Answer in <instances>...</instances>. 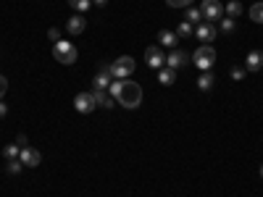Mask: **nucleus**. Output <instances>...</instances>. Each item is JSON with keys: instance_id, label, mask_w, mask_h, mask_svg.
<instances>
[{"instance_id": "nucleus-22", "label": "nucleus", "mask_w": 263, "mask_h": 197, "mask_svg": "<svg viewBox=\"0 0 263 197\" xmlns=\"http://www.w3.org/2000/svg\"><path fill=\"white\" fill-rule=\"evenodd\" d=\"M19 153H21V147L14 142V145H8V147L3 150V158H6V160H16V158H19Z\"/></svg>"}, {"instance_id": "nucleus-29", "label": "nucleus", "mask_w": 263, "mask_h": 197, "mask_svg": "<svg viewBox=\"0 0 263 197\" xmlns=\"http://www.w3.org/2000/svg\"><path fill=\"white\" fill-rule=\"evenodd\" d=\"M6 89H8V79H6V76H0V100L6 97Z\"/></svg>"}, {"instance_id": "nucleus-27", "label": "nucleus", "mask_w": 263, "mask_h": 197, "mask_svg": "<svg viewBox=\"0 0 263 197\" xmlns=\"http://www.w3.org/2000/svg\"><path fill=\"white\" fill-rule=\"evenodd\" d=\"M245 71H247V68H232V79L242 82V79H245Z\"/></svg>"}, {"instance_id": "nucleus-3", "label": "nucleus", "mask_w": 263, "mask_h": 197, "mask_svg": "<svg viewBox=\"0 0 263 197\" xmlns=\"http://www.w3.org/2000/svg\"><path fill=\"white\" fill-rule=\"evenodd\" d=\"M134 68H137L134 58L121 55V58H116V61H113V63L108 66V71H111V76H113V79H127V76H132V74H134Z\"/></svg>"}, {"instance_id": "nucleus-19", "label": "nucleus", "mask_w": 263, "mask_h": 197, "mask_svg": "<svg viewBox=\"0 0 263 197\" xmlns=\"http://www.w3.org/2000/svg\"><path fill=\"white\" fill-rule=\"evenodd\" d=\"M192 34H195V27H192L190 21H182L177 27V37H192Z\"/></svg>"}, {"instance_id": "nucleus-16", "label": "nucleus", "mask_w": 263, "mask_h": 197, "mask_svg": "<svg viewBox=\"0 0 263 197\" xmlns=\"http://www.w3.org/2000/svg\"><path fill=\"white\" fill-rule=\"evenodd\" d=\"M177 32H168V29H163V32H158V42L161 45H166V48H174L177 45Z\"/></svg>"}, {"instance_id": "nucleus-4", "label": "nucleus", "mask_w": 263, "mask_h": 197, "mask_svg": "<svg viewBox=\"0 0 263 197\" xmlns=\"http://www.w3.org/2000/svg\"><path fill=\"white\" fill-rule=\"evenodd\" d=\"M200 14H203L205 21L216 24V21H221L226 16V11L221 6V0H203V3H200Z\"/></svg>"}, {"instance_id": "nucleus-15", "label": "nucleus", "mask_w": 263, "mask_h": 197, "mask_svg": "<svg viewBox=\"0 0 263 197\" xmlns=\"http://www.w3.org/2000/svg\"><path fill=\"white\" fill-rule=\"evenodd\" d=\"M93 87H95V89H108V87H111V71H108V66L93 79Z\"/></svg>"}, {"instance_id": "nucleus-5", "label": "nucleus", "mask_w": 263, "mask_h": 197, "mask_svg": "<svg viewBox=\"0 0 263 197\" xmlns=\"http://www.w3.org/2000/svg\"><path fill=\"white\" fill-rule=\"evenodd\" d=\"M192 61H195V66L200 68V71H208V68L216 63V50L211 48V45H203V48H198V50H195Z\"/></svg>"}, {"instance_id": "nucleus-31", "label": "nucleus", "mask_w": 263, "mask_h": 197, "mask_svg": "<svg viewBox=\"0 0 263 197\" xmlns=\"http://www.w3.org/2000/svg\"><path fill=\"white\" fill-rule=\"evenodd\" d=\"M8 113V106H6V103L3 100H0V119H3V116Z\"/></svg>"}, {"instance_id": "nucleus-33", "label": "nucleus", "mask_w": 263, "mask_h": 197, "mask_svg": "<svg viewBox=\"0 0 263 197\" xmlns=\"http://www.w3.org/2000/svg\"><path fill=\"white\" fill-rule=\"evenodd\" d=\"M260 176H263V166H260Z\"/></svg>"}, {"instance_id": "nucleus-12", "label": "nucleus", "mask_w": 263, "mask_h": 197, "mask_svg": "<svg viewBox=\"0 0 263 197\" xmlns=\"http://www.w3.org/2000/svg\"><path fill=\"white\" fill-rule=\"evenodd\" d=\"M245 68L247 71H260L263 68V53L260 50H253L247 58H245Z\"/></svg>"}, {"instance_id": "nucleus-7", "label": "nucleus", "mask_w": 263, "mask_h": 197, "mask_svg": "<svg viewBox=\"0 0 263 197\" xmlns=\"http://www.w3.org/2000/svg\"><path fill=\"white\" fill-rule=\"evenodd\" d=\"M145 63L150 66V68H163L166 66V55L161 53L158 45H150V48L145 50Z\"/></svg>"}, {"instance_id": "nucleus-25", "label": "nucleus", "mask_w": 263, "mask_h": 197, "mask_svg": "<svg viewBox=\"0 0 263 197\" xmlns=\"http://www.w3.org/2000/svg\"><path fill=\"white\" fill-rule=\"evenodd\" d=\"M21 168H24V163H21L19 158H16V160H8V163H6V171L11 173V176H16V173H19Z\"/></svg>"}, {"instance_id": "nucleus-17", "label": "nucleus", "mask_w": 263, "mask_h": 197, "mask_svg": "<svg viewBox=\"0 0 263 197\" xmlns=\"http://www.w3.org/2000/svg\"><path fill=\"white\" fill-rule=\"evenodd\" d=\"M185 21H190V24H200L203 21V14H200V8H187V14H185Z\"/></svg>"}, {"instance_id": "nucleus-8", "label": "nucleus", "mask_w": 263, "mask_h": 197, "mask_svg": "<svg viewBox=\"0 0 263 197\" xmlns=\"http://www.w3.org/2000/svg\"><path fill=\"white\" fill-rule=\"evenodd\" d=\"M195 37L208 45V42H213L216 37H219V29H216V24H211V21H205V24H198L195 27Z\"/></svg>"}, {"instance_id": "nucleus-6", "label": "nucleus", "mask_w": 263, "mask_h": 197, "mask_svg": "<svg viewBox=\"0 0 263 197\" xmlns=\"http://www.w3.org/2000/svg\"><path fill=\"white\" fill-rule=\"evenodd\" d=\"M74 108H76L79 113H93V111L98 108L93 92H79V95L74 97Z\"/></svg>"}, {"instance_id": "nucleus-28", "label": "nucleus", "mask_w": 263, "mask_h": 197, "mask_svg": "<svg viewBox=\"0 0 263 197\" xmlns=\"http://www.w3.org/2000/svg\"><path fill=\"white\" fill-rule=\"evenodd\" d=\"M48 40H53V45H55V42L61 40V32L55 29V27H53V29H48Z\"/></svg>"}, {"instance_id": "nucleus-20", "label": "nucleus", "mask_w": 263, "mask_h": 197, "mask_svg": "<svg viewBox=\"0 0 263 197\" xmlns=\"http://www.w3.org/2000/svg\"><path fill=\"white\" fill-rule=\"evenodd\" d=\"M224 11H226V16H229V19H234V16L242 14V6H239V0H232V3L224 6Z\"/></svg>"}, {"instance_id": "nucleus-1", "label": "nucleus", "mask_w": 263, "mask_h": 197, "mask_svg": "<svg viewBox=\"0 0 263 197\" xmlns=\"http://www.w3.org/2000/svg\"><path fill=\"white\" fill-rule=\"evenodd\" d=\"M108 92H111V97L116 100V103H121L124 108H137L142 103V87L137 84V82H132V79H113L111 82V87H108Z\"/></svg>"}, {"instance_id": "nucleus-18", "label": "nucleus", "mask_w": 263, "mask_h": 197, "mask_svg": "<svg viewBox=\"0 0 263 197\" xmlns=\"http://www.w3.org/2000/svg\"><path fill=\"white\" fill-rule=\"evenodd\" d=\"M198 87H200L203 92H208V89L213 87V76H211L208 71H203V74L198 76Z\"/></svg>"}, {"instance_id": "nucleus-30", "label": "nucleus", "mask_w": 263, "mask_h": 197, "mask_svg": "<svg viewBox=\"0 0 263 197\" xmlns=\"http://www.w3.org/2000/svg\"><path fill=\"white\" fill-rule=\"evenodd\" d=\"M16 145H19V147H27V137L19 134V137H16Z\"/></svg>"}, {"instance_id": "nucleus-32", "label": "nucleus", "mask_w": 263, "mask_h": 197, "mask_svg": "<svg viewBox=\"0 0 263 197\" xmlns=\"http://www.w3.org/2000/svg\"><path fill=\"white\" fill-rule=\"evenodd\" d=\"M93 3H95V6H100V8H103V6H106V0H93Z\"/></svg>"}, {"instance_id": "nucleus-11", "label": "nucleus", "mask_w": 263, "mask_h": 197, "mask_svg": "<svg viewBox=\"0 0 263 197\" xmlns=\"http://www.w3.org/2000/svg\"><path fill=\"white\" fill-rule=\"evenodd\" d=\"M84 27H87V21H84V16H82V14L68 16V21H66V29H68V34H82V32H84Z\"/></svg>"}, {"instance_id": "nucleus-13", "label": "nucleus", "mask_w": 263, "mask_h": 197, "mask_svg": "<svg viewBox=\"0 0 263 197\" xmlns=\"http://www.w3.org/2000/svg\"><path fill=\"white\" fill-rule=\"evenodd\" d=\"M158 82H161L163 87H171V84L177 82V71H174V68H168V66L158 68Z\"/></svg>"}, {"instance_id": "nucleus-23", "label": "nucleus", "mask_w": 263, "mask_h": 197, "mask_svg": "<svg viewBox=\"0 0 263 197\" xmlns=\"http://www.w3.org/2000/svg\"><path fill=\"white\" fill-rule=\"evenodd\" d=\"M250 19H253L255 24H263V3H255L250 8Z\"/></svg>"}, {"instance_id": "nucleus-2", "label": "nucleus", "mask_w": 263, "mask_h": 197, "mask_svg": "<svg viewBox=\"0 0 263 197\" xmlns=\"http://www.w3.org/2000/svg\"><path fill=\"white\" fill-rule=\"evenodd\" d=\"M53 58L58 63H63V66H71V63H76V58H79V53H76V48L71 42H66V40H58L53 45Z\"/></svg>"}, {"instance_id": "nucleus-26", "label": "nucleus", "mask_w": 263, "mask_h": 197, "mask_svg": "<svg viewBox=\"0 0 263 197\" xmlns=\"http://www.w3.org/2000/svg\"><path fill=\"white\" fill-rule=\"evenodd\" d=\"M166 3H168L171 8H187V6L192 3V0H166Z\"/></svg>"}, {"instance_id": "nucleus-21", "label": "nucleus", "mask_w": 263, "mask_h": 197, "mask_svg": "<svg viewBox=\"0 0 263 197\" xmlns=\"http://www.w3.org/2000/svg\"><path fill=\"white\" fill-rule=\"evenodd\" d=\"M68 6H71L76 14H84V11H90V6H93V0H68Z\"/></svg>"}, {"instance_id": "nucleus-10", "label": "nucleus", "mask_w": 263, "mask_h": 197, "mask_svg": "<svg viewBox=\"0 0 263 197\" xmlns=\"http://www.w3.org/2000/svg\"><path fill=\"white\" fill-rule=\"evenodd\" d=\"M190 61H192V58H190L185 50H171V53L166 55V66L174 68V71H177V68H182V66H187Z\"/></svg>"}, {"instance_id": "nucleus-24", "label": "nucleus", "mask_w": 263, "mask_h": 197, "mask_svg": "<svg viewBox=\"0 0 263 197\" xmlns=\"http://www.w3.org/2000/svg\"><path fill=\"white\" fill-rule=\"evenodd\" d=\"M219 32H224V34H232V32H234V19L224 16V19H221V24H219Z\"/></svg>"}, {"instance_id": "nucleus-9", "label": "nucleus", "mask_w": 263, "mask_h": 197, "mask_svg": "<svg viewBox=\"0 0 263 197\" xmlns=\"http://www.w3.org/2000/svg\"><path fill=\"white\" fill-rule=\"evenodd\" d=\"M19 160L24 163L27 168H34V166H40V160H42V155H40V150H34V147H21V153H19Z\"/></svg>"}, {"instance_id": "nucleus-14", "label": "nucleus", "mask_w": 263, "mask_h": 197, "mask_svg": "<svg viewBox=\"0 0 263 197\" xmlns=\"http://www.w3.org/2000/svg\"><path fill=\"white\" fill-rule=\"evenodd\" d=\"M93 97L100 108H113V100H111V92L108 89H93Z\"/></svg>"}]
</instances>
